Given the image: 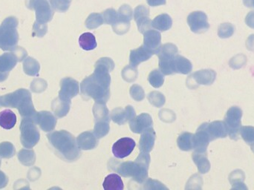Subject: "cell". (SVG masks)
I'll use <instances>...</instances> for the list:
<instances>
[{
    "instance_id": "cell-1",
    "label": "cell",
    "mask_w": 254,
    "mask_h": 190,
    "mask_svg": "<svg viewBox=\"0 0 254 190\" xmlns=\"http://www.w3.org/2000/svg\"><path fill=\"white\" fill-rule=\"evenodd\" d=\"M115 68L111 58H103L97 61L95 71L80 83V92L83 99H93L95 103H107L110 97L111 76Z\"/></svg>"
},
{
    "instance_id": "cell-2",
    "label": "cell",
    "mask_w": 254,
    "mask_h": 190,
    "mask_svg": "<svg viewBox=\"0 0 254 190\" xmlns=\"http://www.w3.org/2000/svg\"><path fill=\"white\" fill-rule=\"evenodd\" d=\"M149 163V154L140 152L134 161L121 163L112 159L109 163V167L123 177L131 178L137 183L143 184L148 178Z\"/></svg>"
},
{
    "instance_id": "cell-3",
    "label": "cell",
    "mask_w": 254,
    "mask_h": 190,
    "mask_svg": "<svg viewBox=\"0 0 254 190\" xmlns=\"http://www.w3.org/2000/svg\"><path fill=\"white\" fill-rule=\"evenodd\" d=\"M47 137L55 153L64 161L72 162L80 158V149L71 133L61 130L48 134Z\"/></svg>"
},
{
    "instance_id": "cell-4",
    "label": "cell",
    "mask_w": 254,
    "mask_h": 190,
    "mask_svg": "<svg viewBox=\"0 0 254 190\" xmlns=\"http://www.w3.org/2000/svg\"><path fill=\"white\" fill-rule=\"evenodd\" d=\"M0 106L17 108L22 118H31L36 113L29 91L20 89L11 94L0 97Z\"/></svg>"
},
{
    "instance_id": "cell-5",
    "label": "cell",
    "mask_w": 254,
    "mask_h": 190,
    "mask_svg": "<svg viewBox=\"0 0 254 190\" xmlns=\"http://www.w3.org/2000/svg\"><path fill=\"white\" fill-rule=\"evenodd\" d=\"M21 143L24 147L31 149L40 140V132L31 118H22L20 125Z\"/></svg>"
},
{
    "instance_id": "cell-6",
    "label": "cell",
    "mask_w": 254,
    "mask_h": 190,
    "mask_svg": "<svg viewBox=\"0 0 254 190\" xmlns=\"http://www.w3.org/2000/svg\"><path fill=\"white\" fill-rule=\"evenodd\" d=\"M177 55V47L172 43H167L160 48L159 52L157 55L159 58V70L164 75H171L174 74L172 68V63Z\"/></svg>"
},
{
    "instance_id": "cell-7",
    "label": "cell",
    "mask_w": 254,
    "mask_h": 190,
    "mask_svg": "<svg viewBox=\"0 0 254 190\" xmlns=\"http://www.w3.org/2000/svg\"><path fill=\"white\" fill-rule=\"evenodd\" d=\"M243 111L237 106H233L227 112L225 124L228 128L230 137L233 140H238L239 134L242 127Z\"/></svg>"
},
{
    "instance_id": "cell-8",
    "label": "cell",
    "mask_w": 254,
    "mask_h": 190,
    "mask_svg": "<svg viewBox=\"0 0 254 190\" xmlns=\"http://www.w3.org/2000/svg\"><path fill=\"white\" fill-rule=\"evenodd\" d=\"M14 28L5 22L0 28V48L3 50H11L17 43L18 34Z\"/></svg>"
},
{
    "instance_id": "cell-9",
    "label": "cell",
    "mask_w": 254,
    "mask_h": 190,
    "mask_svg": "<svg viewBox=\"0 0 254 190\" xmlns=\"http://www.w3.org/2000/svg\"><path fill=\"white\" fill-rule=\"evenodd\" d=\"M132 17L133 13L131 7L127 4L122 6L119 9V19L116 25L113 26L115 32L120 35L126 34L129 29L130 21Z\"/></svg>"
},
{
    "instance_id": "cell-10",
    "label": "cell",
    "mask_w": 254,
    "mask_h": 190,
    "mask_svg": "<svg viewBox=\"0 0 254 190\" xmlns=\"http://www.w3.org/2000/svg\"><path fill=\"white\" fill-rule=\"evenodd\" d=\"M188 23L192 32L201 34L210 28L207 16L204 12L194 11L188 17Z\"/></svg>"
},
{
    "instance_id": "cell-11",
    "label": "cell",
    "mask_w": 254,
    "mask_h": 190,
    "mask_svg": "<svg viewBox=\"0 0 254 190\" xmlns=\"http://www.w3.org/2000/svg\"><path fill=\"white\" fill-rule=\"evenodd\" d=\"M80 92V86L77 80L65 77L61 81V90L59 98L65 101H71L73 97H76Z\"/></svg>"
},
{
    "instance_id": "cell-12",
    "label": "cell",
    "mask_w": 254,
    "mask_h": 190,
    "mask_svg": "<svg viewBox=\"0 0 254 190\" xmlns=\"http://www.w3.org/2000/svg\"><path fill=\"white\" fill-rule=\"evenodd\" d=\"M211 141L210 135L207 130V123L200 126L197 129L196 133L193 134L192 137V149H195V152L204 153L207 150L209 143Z\"/></svg>"
},
{
    "instance_id": "cell-13",
    "label": "cell",
    "mask_w": 254,
    "mask_h": 190,
    "mask_svg": "<svg viewBox=\"0 0 254 190\" xmlns=\"http://www.w3.org/2000/svg\"><path fill=\"white\" fill-rule=\"evenodd\" d=\"M133 18L137 23V28L140 33L143 34L145 31L152 28V21L149 19V10L143 5H138L134 9Z\"/></svg>"
},
{
    "instance_id": "cell-14",
    "label": "cell",
    "mask_w": 254,
    "mask_h": 190,
    "mask_svg": "<svg viewBox=\"0 0 254 190\" xmlns=\"http://www.w3.org/2000/svg\"><path fill=\"white\" fill-rule=\"evenodd\" d=\"M135 145L134 140L129 137L119 139L113 145V155L119 159L127 158L134 150Z\"/></svg>"
},
{
    "instance_id": "cell-15",
    "label": "cell",
    "mask_w": 254,
    "mask_h": 190,
    "mask_svg": "<svg viewBox=\"0 0 254 190\" xmlns=\"http://www.w3.org/2000/svg\"><path fill=\"white\" fill-rule=\"evenodd\" d=\"M36 124L40 126L41 129L44 131H51L55 129L57 124V119L53 114L49 112H36L32 118Z\"/></svg>"
},
{
    "instance_id": "cell-16",
    "label": "cell",
    "mask_w": 254,
    "mask_h": 190,
    "mask_svg": "<svg viewBox=\"0 0 254 190\" xmlns=\"http://www.w3.org/2000/svg\"><path fill=\"white\" fill-rule=\"evenodd\" d=\"M153 121L150 115L147 113L140 114L138 116L134 117L129 121V127L131 131L136 134H140L145 130L152 127Z\"/></svg>"
},
{
    "instance_id": "cell-17",
    "label": "cell",
    "mask_w": 254,
    "mask_h": 190,
    "mask_svg": "<svg viewBox=\"0 0 254 190\" xmlns=\"http://www.w3.org/2000/svg\"><path fill=\"white\" fill-rule=\"evenodd\" d=\"M17 57L12 53H6L0 56V82L8 77L10 71L17 63Z\"/></svg>"
},
{
    "instance_id": "cell-18",
    "label": "cell",
    "mask_w": 254,
    "mask_h": 190,
    "mask_svg": "<svg viewBox=\"0 0 254 190\" xmlns=\"http://www.w3.org/2000/svg\"><path fill=\"white\" fill-rule=\"evenodd\" d=\"M136 113L134 108L131 106H127L125 109L119 107L113 109L111 112L110 118L113 122L119 125H124L127 121H130L135 117Z\"/></svg>"
},
{
    "instance_id": "cell-19",
    "label": "cell",
    "mask_w": 254,
    "mask_h": 190,
    "mask_svg": "<svg viewBox=\"0 0 254 190\" xmlns=\"http://www.w3.org/2000/svg\"><path fill=\"white\" fill-rule=\"evenodd\" d=\"M155 54L152 51L149 50L144 45H142L140 47L130 52L129 65H128L133 68H137L139 64L148 61Z\"/></svg>"
},
{
    "instance_id": "cell-20",
    "label": "cell",
    "mask_w": 254,
    "mask_h": 190,
    "mask_svg": "<svg viewBox=\"0 0 254 190\" xmlns=\"http://www.w3.org/2000/svg\"><path fill=\"white\" fill-rule=\"evenodd\" d=\"M161 35L155 30L149 29L143 33V45L157 55L161 48Z\"/></svg>"
},
{
    "instance_id": "cell-21",
    "label": "cell",
    "mask_w": 254,
    "mask_h": 190,
    "mask_svg": "<svg viewBox=\"0 0 254 190\" xmlns=\"http://www.w3.org/2000/svg\"><path fill=\"white\" fill-rule=\"evenodd\" d=\"M155 137L156 134L152 127L142 132L139 141V149L140 152L149 153L152 150L155 145Z\"/></svg>"
},
{
    "instance_id": "cell-22",
    "label": "cell",
    "mask_w": 254,
    "mask_h": 190,
    "mask_svg": "<svg viewBox=\"0 0 254 190\" xmlns=\"http://www.w3.org/2000/svg\"><path fill=\"white\" fill-rule=\"evenodd\" d=\"M77 143L81 150H91L98 145V139L92 131H85L77 137Z\"/></svg>"
},
{
    "instance_id": "cell-23",
    "label": "cell",
    "mask_w": 254,
    "mask_h": 190,
    "mask_svg": "<svg viewBox=\"0 0 254 190\" xmlns=\"http://www.w3.org/2000/svg\"><path fill=\"white\" fill-rule=\"evenodd\" d=\"M207 130L211 140L224 138L228 134L226 125L222 121H214L210 124H207Z\"/></svg>"
},
{
    "instance_id": "cell-24",
    "label": "cell",
    "mask_w": 254,
    "mask_h": 190,
    "mask_svg": "<svg viewBox=\"0 0 254 190\" xmlns=\"http://www.w3.org/2000/svg\"><path fill=\"white\" fill-rule=\"evenodd\" d=\"M173 73L188 74L192 71V65L190 61L180 55H176L172 63Z\"/></svg>"
},
{
    "instance_id": "cell-25",
    "label": "cell",
    "mask_w": 254,
    "mask_h": 190,
    "mask_svg": "<svg viewBox=\"0 0 254 190\" xmlns=\"http://www.w3.org/2000/svg\"><path fill=\"white\" fill-rule=\"evenodd\" d=\"M216 72L213 70L206 69L196 71L189 77L198 85H211L216 79Z\"/></svg>"
},
{
    "instance_id": "cell-26",
    "label": "cell",
    "mask_w": 254,
    "mask_h": 190,
    "mask_svg": "<svg viewBox=\"0 0 254 190\" xmlns=\"http://www.w3.org/2000/svg\"><path fill=\"white\" fill-rule=\"evenodd\" d=\"M173 25L172 18L167 13L158 15L152 21V26L161 31H166L170 29Z\"/></svg>"
},
{
    "instance_id": "cell-27",
    "label": "cell",
    "mask_w": 254,
    "mask_h": 190,
    "mask_svg": "<svg viewBox=\"0 0 254 190\" xmlns=\"http://www.w3.org/2000/svg\"><path fill=\"white\" fill-rule=\"evenodd\" d=\"M16 124V116L10 109H5L0 113V127L4 129H11Z\"/></svg>"
},
{
    "instance_id": "cell-28",
    "label": "cell",
    "mask_w": 254,
    "mask_h": 190,
    "mask_svg": "<svg viewBox=\"0 0 254 190\" xmlns=\"http://www.w3.org/2000/svg\"><path fill=\"white\" fill-rule=\"evenodd\" d=\"M192 159L194 163L196 164L198 167V172L201 174H205L209 172L210 169V164L207 159L206 152L201 153V152H195L192 154Z\"/></svg>"
},
{
    "instance_id": "cell-29",
    "label": "cell",
    "mask_w": 254,
    "mask_h": 190,
    "mask_svg": "<svg viewBox=\"0 0 254 190\" xmlns=\"http://www.w3.org/2000/svg\"><path fill=\"white\" fill-rule=\"evenodd\" d=\"M103 187L105 190H123V181L119 175H109L106 177Z\"/></svg>"
},
{
    "instance_id": "cell-30",
    "label": "cell",
    "mask_w": 254,
    "mask_h": 190,
    "mask_svg": "<svg viewBox=\"0 0 254 190\" xmlns=\"http://www.w3.org/2000/svg\"><path fill=\"white\" fill-rule=\"evenodd\" d=\"M70 106L71 101H65L58 97L52 102V110L58 118H63L69 112Z\"/></svg>"
},
{
    "instance_id": "cell-31",
    "label": "cell",
    "mask_w": 254,
    "mask_h": 190,
    "mask_svg": "<svg viewBox=\"0 0 254 190\" xmlns=\"http://www.w3.org/2000/svg\"><path fill=\"white\" fill-rule=\"evenodd\" d=\"M93 114L95 118V122H98V121L110 122L111 118H110V112L106 106V103H95L93 107Z\"/></svg>"
},
{
    "instance_id": "cell-32",
    "label": "cell",
    "mask_w": 254,
    "mask_h": 190,
    "mask_svg": "<svg viewBox=\"0 0 254 190\" xmlns=\"http://www.w3.org/2000/svg\"><path fill=\"white\" fill-rule=\"evenodd\" d=\"M79 44L83 50H94L97 47L96 39L92 33H84L79 37Z\"/></svg>"
},
{
    "instance_id": "cell-33",
    "label": "cell",
    "mask_w": 254,
    "mask_h": 190,
    "mask_svg": "<svg viewBox=\"0 0 254 190\" xmlns=\"http://www.w3.org/2000/svg\"><path fill=\"white\" fill-rule=\"evenodd\" d=\"M192 137L193 134L185 132L179 136L177 140L179 149L183 151H190L192 149Z\"/></svg>"
},
{
    "instance_id": "cell-34",
    "label": "cell",
    "mask_w": 254,
    "mask_h": 190,
    "mask_svg": "<svg viewBox=\"0 0 254 190\" xmlns=\"http://www.w3.org/2000/svg\"><path fill=\"white\" fill-rule=\"evenodd\" d=\"M148 81L152 87L158 89L163 86L164 83V74L159 69L151 71L148 77Z\"/></svg>"
},
{
    "instance_id": "cell-35",
    "label": "cell",
    "mask_w": 254,
    "mask_h": 190,
    "mask_svg": "<svg viewBox=\"0 0 254 190\" xmlns=\"http://www.w3.org/2000/svg\"><path fill=\"white\" fill-rule=\"evenodd\" d=\"M23 69L28 75L38 76L40 65L35 60L29 58L25 60V62H24Z\"/></svg>"
},
{
    "instance_id": "cell-36",
    "label": "cell",
    "mask_w": 254,
    "mask_h": 190,
    "mask_svg": "<svg viewBox=\"0 0 254 190\" xmlns=\"http://www.w3.org/2000/svg\"><path fill=\"white\" fill-rule=\"evenodd\" d=\"M110 123L108 121H98L95 122V128H94V134L97 138L101 139L105 137L110 132Z\"/></svg>"
},
{
    "instance_id": "cell-37",
    "label": "cell",
    "mask_w": 254,
    "mask_h": 190,
    "mask_svg": "<svg viewBox=\"0 0 254 190\" xmlns=\"http://www.w3.org/2000/svg\"><path fill=\"white\" fill-rule=\"evenodd\" d=\"M104 23L102 13H91L86 20V26L89 29H95Z\"/></svg>"
},
{
    "instance_id": "cell-38",
    "label": "cell",
    "mask_w": 254,
    "mask_h": 190,
    "mask_svg": "<svg viewBox=\"0 0 254 190\" xmlns=\"http://www.w3.org/2000/svg\"><path fill=\"white\" fill-rule=\"evenodd\" d=\"M102 14L104 16V23L111 25L112 26L116 25L119 19V12L113 8L107 9Z\"/></svg>"
},
{
    "instance_id": "cell-39",
    "label": "cell",
    "mask_w": 254,
    "mask_h": 190,
    "mask_svg": "<svg viewBox=\"0 0 254 190\" xmlns=\"http://www.w3.org/2000/svg\"><path fill=\"white\" fill-rule=\"evenodd\" d=\"M15 155V149L13 144L9 142H4L0 144V157L3 158H12Z\"/></svg>"
},
{
    "instance_id": "cell-40",
    "label": "cell",
    "mask_w": 254,
    "mask_h": 190,
    "mask_svg": "<svg viewBox=\"0 0 254 190\" xmlns=\"http://www.w3.org/2000/svg\"><path fill=\"white\" fill-rule=\"evenodd\" d=\"M240 133H241L243 140L248 144H254V127H242L240 128Z\"/></svg>"
},
{
    "instance_id": "cell-41",
    "label": "cell",
    "mask_w": 254,
    "mask_h": 190,
    "mask_svg": "<svg viewBox=\"0 0 254 190\" xmlns=\"http://www.w3.org/2000/svg\"><path fill=\"white\" fill-rule=\"evenodd\" d=\"M148 100L155 107H161L165 103V97L158 92H152L149 94Z\"/></svg>"
},
{
    "instance_id": "cell-42",
    "label": "cell",
    "mask_w": 254,
    "mask_h": 190,
    "mask_svg": "<svg viewBox=\"0 0 254 190\" xmlns=\"http://www.w3.org/2000/svg\"><path fill=\"white\" fill-rule=\"evenodd\" d=\"M122 76L126 81L133 82L137 78V68L128 65L124 68L123 71H122Z\"/></svg>"
},
{
    "instance_id": "cell-43",
    "label": "cell",
    "mask_w": 254,
    "mask_h": 190,
    "mask_svg": "<svg viewBox=\"0 0 254 190\" xmlns=\"http://www.w3.org/2000/svg\"><path fill=\"white\" fill-rule=\"evenodd\" d=\"M130 95L136 101H141L144 99L145 93L141 86L133 85L129 91Z\"/></svg>"
},
{
    "instance_id": "cell-44",
    "label": "cell",
    "mask_w": 254,
    "mask_h": 190,
    "mask_svg": "<svg viewBox=\"0 0 254 190\" xmlns=\"http://www.w3.org/2000/svg\"><path fill=\"white\" fill-rule=\"evenodd\" d=\"M53 7L61 12H65L68 10L71 4V0H52Z\"/></svg>"
},
{
    "instance_id": "cell-45",
    "label": "cell",
    "mask_w": 254,
    "mask_h": 190,
    "mask_svg": "<svg viewBox=\"0 0 254 190\" xmlns=\"http://www.w3.org/2000/svg\"><path fill=\"white\" fill-rule=\"evenodd\" d=\"M26 152L27 155H25V149L19 152V161H20V162L22 163V164H25V165H30L29 163L28 162H29L30 161L34 162L35 156H34V153H32L31 155H29L30 151L27 150Z\"/></svg>"
},
{
    "instance_id": "cell-46",
    "label": "cell",
    "mask_w": 254,
    "mask_h": 190,
    "mask_svg": "<svg viewBox=\"0 0 254 190\" xmlns=\"http://www.w3.org/2000/svg\"><path fill=\"white\" fill-rule=\"evenodd\" d=\"M144 189L147 190H167V188L164 187L162 184L160 183L157 181L152 180V179H147L145 181Z\"/></svg>"
},
{
    "instance_id": "cell-47",
    "label": "cell",
    "mask_w": 254,
    "mask_h": 190,
    "mask_svg": "<svg viewBox=\"0 0 254 190\" xmlns=\"http://www.w3.org/2000/svg\"><path fill=\"white\" fill-rule=\"evenodd\" d=\"M7 182H8V179L7 176L2 172L0 171V189L4 188L7 185Z\"/></svg>"
},
{
    "instance_id": "cell-48",
    "label": "cell",
    "mask_w": 254,
    "mask_h": 190,
    "mask_svg": "<svg viewBox=\"0 0 254 190\" xmlns=\"http://www.w3.org/2000/svg\"><path fill=\"white\" fill-rule=\"evenodd\" d=\"M146 1H147L148 4L152 6V7L163 5V4H166V0H146Z\"/></svg>"
},
{
    "instance_id": "cell-49",
    "label": "cell",
    "mask_w": 254,
    "mask_h": 190,
    "mask_svg": "<svg viewBox=\"0 0 254 190\" xmlns=\"http://www.w3.org/2000/svg\"><path fill=\"white\" fill-rule=\"evenodd\" d=\"M246 23L251 28H254V12L249 13L246 18Z\"/></svg>"
},
{
    "instance_id": "cell-50",
    "label": "cell",
    "mask_w": 254,
    "mask_h": 190,
    "mask_svg": "<svg viewBox=\"0 0 254 190\" xmlns=\"http://www.w3.org/2000/svg\"><path fill=\"white\" fill-rule=\"evenodd\" d=\"M246 7H253L254 8V0H243Z\"/></svg>"
},
{
    "instance_id": "cell-51",
    "label": "cell",
    "mask_w": 254,
    "mask_h": 190,
    "mask_svg": "<svg viewBox=\"0 0 254 190\" xmlns=\"http://www.w3.org/2000/svg\"><path fill=\"white\" fill-rule=\"evenodd\" d=\"M252 149H253L254 152V146H252Z\"/></svg>"
},
{
    "instance_id": "cell-52",
    "label": "cell",
    "mask_w": 254,
    "mask_h": 190,
    "mask_svg": "<svg viewBox=\"0 0 254 190\" xmlns=\"http://www.w3.org/2000/svg\"><path fill=\"white\" fill-rule=\"evenodd\" d=\"M0 164H1V161H0Z\"/></svg>"
},
{
    "instance_id": "cell-53",
    "label": "cell",
    "mask_w": 254,
    "mask_h": 190,
    "mask_svg": "<svg viewBox=\"0 0 254 190\" xmlns=\"http://www.w3.org/2000/svg\"><path fill=\"white\" fill-rule=\"evenodd\" d=\"M0 107H1V106H0Z\"/></svg>"
}]
</instances>
